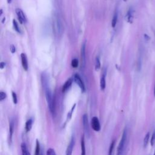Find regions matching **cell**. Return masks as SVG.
<instances>
[{"label": "cell", "mask_w": 155, "mask_h": 155, "mask_svg": "<svg viewBox=\"0 0 155 155\" xmlns=\"http://www.w3.org/2000/svg\"><path fill=\"white\" fill-rule=\"evenodd\" d=\"M105 86H106V83H105V75L104 74L101 78L100 81V87L102 90H104L105 89Z\"/></svg>", "instance_id": "obj_17"}, {"label": "cell", "mask_w": 155, "mask_h": 155, "mask_svg": "<svg viewBox=\"0 0 155 155\" xmlns=\"http://www.w3.org/2000/svg\"><path fill=\"white\" fill-rule=\"evenodd\" d=\"M5 63H3V62H1V69H2V68H3L4 67H5Z\"/></svg>", "instance_id": "obj_31"}, {"label": "cell", "mask_w": 155, "mask_h": 155, "mask_svg": "<svg viewBox=\"0 0 155 155\" xmlns=\"http://www.w3.org/2000/svg\"><path fill=\"white\" fill-rule=\"evenodd\" d=\"M32 124H33V121L32 119H29V120L26 121V122H25V129L27 132H30V130H31L32 127Z\"/></svg>", "instance_id": "obj_15"}, {"label": "cell", "mask_w": 155, "mask_h": 155, "mask_svg": "<svg viewBox=\"0 0 155 155\" xmlns=\"http://www.w3.org/2000/svg\"><path fill=\"white\" fill-rule=\"evenodd\" d=\"M41 152L40 144H39V140L37 139L36 141V148H35V155H41Z\"/></svg>", "instance_id": "obj_18"}, {"label": "cell", "mask_w": 155, "mask_h": 155, "mask_svg": "<svg viewBox=\"0 0 155 155\" xmlns=\"http://www.w3.org/2000/svg\"><path fill=\"white\" fill-rule=\"evenodd\" d=\"M133 13L134 11L133 10L132 8H130L129 10L127 11V14L125 16V19L127 21V22L130 23H133Z\"/></svg>", "instance_id": "obj_10"}, {"label": "cell", "mask_w": 155, "mask_h": 155, "mask_svg": "<svg viewBox=\"0 0 155 155\" xmlns=\"http://www.w3.org/2000/svg\"><path fill=\"white\" fill-rule=\"evenodd\" d=\"M16 13H17V17L18 18V20L20 21L21 24H23L26 22V18L23 12V10L20 9H16Z\"/></svg>", "instance_id": "obj_8"}, {"label": "cell", "mask_w": 155, "mask_h": 155, "mask_svg": "<svg viewBox=\"0 0 155 155\" xmlns=\"http://www.w3.org/2000/svg\"><path fill=\"white\" fill-rule=\"evenodd\" d=\"M21 148L22 155H30V153L25 143H22L21 145Z\"/></svg>", "instance_id": "obj_13"}, {"label": "cell", "mask_w": 155, "mask_h": 155, "mask_svg": "<svg viewBox=\"0 0 155 155\" xmlns=\"http://www.w3.org/2000/svg\"><path fill=\"white\" fill-rule=\"evenodd\" d=\"M41 155H43V153H41Z\"/></svg>", "instance_id": "obj_33"}, {"label": "cell", "mask_w": 155, "mask_h": 155, "mask_svg": "<svg viewBox=\"0 0 155 155\" xmlns=\"http://www.w3.org/2000/svg\"><path fill=\"white\" fill-rule=\"evenodd\" d=\"M72 80L71 79H68V80L65 82V84H64L63 87V92H65L69 89V88L72 85Z\"/></svg>", "instance_id": "obj_14"}, {"label": "cell", "mask_w": 155, "mask_h": 155, "mask_svg": "<svg viewBox=\"0 0 155 155\" xmlns=\"http://www.w3.org/2000/svg\"><path fill=\"white\" fill-rule=\"evenodd\" d=\"M128 145V132L127 128L123 132L122 138L119 142L117 149V155H126Z\"/></svg>", "instance_id": "obj_2"}, {"label": "cell", "mask_w": 155, "mask_h": 155, "mask_svg": "<svg viewBox=\"0 0 155 155\" xmlns=\"http://www.w3.org/2000/svg\"><path fill=\"white\" fill-rule=\"evenodd\" d=\"M115 146V140H113V141L111 142V144L110 145L109 150H108V155H113Z\"/></svg>", "instance_id": "obj_19"}, {"label": "cell", "mask_w": 155, "mask_h": 155, "mask_svg": "<svg viewBox=\"0 0 155 155\" xmlns=\"http://www.w3.org/2000/svg\"><path fill=\"white\" fill-rule=\"evenodd\" d=\"M46 155H57V154H56L55 150L53 148H49L46 153Z\"/></svg>", "instance_id": "obj_24"}, {"label": "cell", "mask_w": 155, "mask_h": 155, "mask_svg": "<svg viewBox=\"0 0 155 155\" xmlns=\"http://www.w3.org/2000/svg\"><path fill=\"white\" fill-rule=\"evenodd\" d=\"M92 127L95 130V132H100L101 130V125L100 121H99L98 118L96 116H94L92 119Z\"/></svg>", "instance_id": "obj_5"}, {"label": "cell", "mask_w": 155, "mask_h": 155, "mask_svg": "<svg viewBox=\"0 0 155 155\" xmlns=\"http://www.w3.org/2000/svg\"><path fill=\"white\" fill-rule=\"evenodd\" d=\"M73 79H74V81L75 82H76V84H78V86H79V88L81 89L82 92H84V90H85V86H84V82H83L82 79H81L80 76L76 74L74 76Z\"/></svg>", "instance_id": "obj_6"}, {"label": "cell", "mask_w": 155, "mask_h": 155, "mask_svg": "<svg viewBox=\"0 0 155 155\" xmlns=\"http://www.w3.org/2000/svg\"><path fill=\"white\" fill-rule=\"evenodd\" d=\"M154 155H155V151H154Z\"/></svg>", "instance_id": "obj_35"}, {"label": "cell", "mask_w": 155, "mask_h": 155, "mask_svg": "<svg viewBox=\"0 0 155 155\" xmlns=\"http://www.w3.org/2000/svg\"><path fill=\"white\" fill-rule=\"evenodd\" d=\"M75 144V139L74 136H72L69 144L67 146V148L66 149V151H65V155H72L73 152V148H74Z\"/></svg>", "instance_id": "obj_7"}, {"label": "cell", "mask_w": 155, "mask_h": 155, "mask_svg": "<svg viewBox=\"0 0 155 155\" xmlns=\"http://www.w3.org/2000/svg\"><path fill=\"white\" fill-rule=\"evenodd\" d=\"M155 142V130H154V132H153L152 134V136H151V140H150V144H151V146H153L154 145Z\"/></svg>", "instance_id": "obj_26"}, {"label": "cell", "mask_w": 155, "mask_h": 155, "mask_svg": "<svg viewBox=\"0 0 155 155\" xmlns=\"http://www.w3.org/2000/svg\"><path fill=\"white\" fill-rule=\"evenodd\" d=\"M82 124L83 128H84V132L86 135L88 137L90 136V129H89V119H88L87 115L84 114L82 116Z\"/></svg>", "instance_id": "obj_4"}, {"label": "cell", "mask_w": 155, "mask_h": 155, "mask_svg": "<svg viewBox=\"0 0 155 155\" xmlns=\"http://www.w3.org/2000/svg\"><path fill=\"white\" fill-rule=\"evenodd\" d=\"M154 96H155V87H154Z\"/></svg>", "instance_id": "obj_32"}, {"label": "cell", "mask_w": 155, "mask_h": 155, "mask_svg": "<svg viewBox=\"0 0 155 155\" xmlns=\"http://www.w3.org/2000/svg\"><path fill=\"white\" fill-rule=\"evenodd\" d=\"M12 98H13V103L15 104H17V102H18L17 96V94H16L14 92H12Z\"/></svg>", "instance_id": "obj_25"}, {"label": "cell", "mask_w": 155, "mask_h": 155, "mask_svg": "<svg viewBox=\"0 0 155 155\" xmlns=\"http://www.w3.org/2000/svg\"><path fill=\"white\" fill-rule=\"evenodd\" d=\"M53 29L57 36H61L63 32V25L58 15L55 14L53 18Z\"/></svg>", "instance_id": "obj_3"}, {"label": "cell", "mask_w": 155, "mask_h": 155, "mask_svg": "<svg viewBox=\"0 0 155 155\" xmlns=\"http://www.w3.org/2000/svg\"><path fill=\"white\" fill-rule=\"evenodd\" d=\"M124 1H127V0H124Z\"/></svg>", "instance_id": "obj_34"}, {"label": "cell", "mask_w": 155, "mask_h": 155, "mask_svg": "<svg viewBox=\"0 0 155 155\" xmlns=\"http://www.w3.org/2000/svg\"><path fill=\"white\" fill-rule=\"evenodd\" d=\"M81 155H86V145H85V139H84V136H83L82 138H81Z\"/></svg>", "instance_id": "obj_16"}, {"label": "cell", "mask_w": 155, "mask_h": 155, "mask_svg": "<svg viewBox=\"0 0 155 155\" xmlns=\"http://www.w3.org/2000/svg\"><path fill=\"white\" fill-rule=\"evenodd\" d=\"M144 37H145V40L146 41H148L150 39V37H149V36H148V35H146V34H144Z\"/></svg>", "instance_id": "obj_30"}, {"label": "cell", "mask_w": 155, "mask_h": 155, "mask_svg": "<svg viewBox=\"0 0 155 155\" xmlns=\"http://www.w3.org/2000/svg\"><path fill=\"white\" fill-rule=\"evenodd\" d=\"M101 67V63L100 58L98 57L96 58L95 60V69L96 70H98Z\"/></svg>", "instance_id": "obj_22"}, {"label": "cell", "mask_w": 155, "mask_h": 155, "mask_svg": "<svg viewBox=\"0 0 155 155\" xmlns=\"http://www.w3.org/2000/svg\"><path fill=\"white\" fill-rule=\"evenodd\" d=\"M15 50H16V49H15V46H14L13 45H11L10 46V51H11V52H12V53H13L15 52Z\"/></svg>", "instance_id": "obj_29"}, {"label": "cell", "mask_w": 155, "mask_h": 155, "mask_svg": "<svg viewBox=\"0 0 155 155\" xmlns=\"http://www.w3.org/2000/svg\"><path fill=\"white\" fill-rule=\"evenodd\" d=\"M81 58H82V65L84 67L86 65V42L83 43L81 47Z\"/></svg>", "instance_id": "obj_11"}, {"label": "cell", "mask_w": 155, "mask_h": 155, "mask_svg": "<svg viewBox=\"0 0 155 155\" xmlns=\"http://www.w3.org/2000/svg\"><path fill=\"white\" fill-rule=\"evenodd\" d=\"M21 63L22 65H23V68L25 70H27L29 65L26 55H25V53H21Z\"/></svg>", "instance_id": "obj_9"}, {"label": "cell", "mask_w": 155, "mask_h": 155, "mask_svg": "<svg viewBox=\"0 0 155 155\" xmlns=\"http://www.w3.org/2000/svg\"><path fill=\"white\" fill-rule=\"evenodd\" d=\"M14 122L13 121H11L10 122V124H9V142H10V144H11L12 141V137L13 135V132H14Z\"/></svg>", "instance_id": "obj_12"}, {"label": "cell", "mask_w": 155, "mask_h": 155, "mask_svg": "<svg viewBox=\"0 0 155 155\" xmlns=\"http://www.w3.org/2000/svg\"><path fill=\"white\" fill-rule=\"evenodd\" d=\"M149 138H150V133L148 132L146 134V135H145L144 139V141H143L144 147V148H145L147 146L148 141H149Z\"/></svg>", "instance_id": "obj_20"}, {"label": "cell", "mask_w": 155, "mask_h": 155, "mask_svg": "<svg viewBox=\"0 0 155 155\" xmlns=\"http://www.w3.org/2000/svg\"><path fill=\"white\" fill-rule=\"evenodd\" d=\"M43 87H44V91H45L46 98L47 103L49 107V110L50 112L53 115L55 111V102H54L53 96L52 91H51L50 87H49V84H48V80L46 77H44L43 79Z\"/></svg>", "instance_id": "obj_1"}, {"label": "cell", "mask_w": 155, "mask_h": 155, "mask_svg": "<svg viewBox=\"0 0 155 155\" xmlns=\"http://www.w3.org/2000/svg\"><path fill=\"white\" fill-rule=\"evenodd\" d=\"M118 21V13L116 12L115 13L113 18L112 19V21H111V25H112L113 27H115L116 26V24H117Z\"/></svg>", "instance_id": "obj_21"}, {"label": "cell", "mask_w": 155, "mask_h": 155, "mask_svg": "<svg viewBox=\"0 0 155 155\" xmlns=\"http://www.w3.org/2000/svg\"><path fill=\"white\" fill-rule=\"evenodd\" d=\"M6 98V93L3 92H0V100H1V101H2L4 100H5Z\"/></svg>", "instance_id": "obj_28"}, {"label": "cell", "mask_w": 155, "mask_h": 155, "mask_svg": "<svg viewBox=\"0 0 155 155\" xmlns=\"http://www.w3.org/2000/svg\"><path fill=\"white\" fill-rule=\"evenodd\" d=\"M13 27L14 29H15V30L17 32L20 33V27H19L18 24L17 22L15 20H13Z\"/></svg>", "instance_id": "obj_23"}, {"label": "cell", "mask_w": 155, "mask_h": 155, "mask_svg": "<svg viewBox=\"0 0 155 155\" xmlns=\"http://www.w3.org/2000/svg\"><path fill=\"white\" fill-rule=\"evenodd\" d=\"M72 65L73 67H77L78 65V61L77 60H76V59H73L72 60Z\"/></svg>", "instance_id": "obj_27"}]
</instances>
